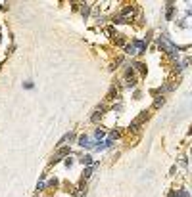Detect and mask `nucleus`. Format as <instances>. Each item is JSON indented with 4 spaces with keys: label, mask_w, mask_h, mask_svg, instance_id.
I'll return each mask as SVG.
<instances>
[{
    "label": "nucleus",
    "mask_w": 192,
    "mask_h": 197,
    "mask_svg": "<svg viewBox=\"0 0 192 197\" xmlns=\"http://www.w3.org/2000/svg\"><path fill=\"white\" fill-rule=\"evenodd\" d=\"M144 48H146V44H144V42H133V44L127 48V52H129V54H142V52H144Z\"/></svg>",
    "instance_id": "1"
},
{
    "label": "nucleus",
    "mask_w": 192,
    "mask_h": 197,
    "mask_svg": "<svg viewBox=\"0 0 192 197\" xmlns=\"http://www.w3.org/2000/svg\"><path fill=\"white\" fill-rule=\"evenodd\" d=\"M160 48H163V50L167 52V54H175V46L171 44V42L167 40L165 37H161V38H160Z\"/></svg>",
    "instance_id": "2"
}]
</instances>
